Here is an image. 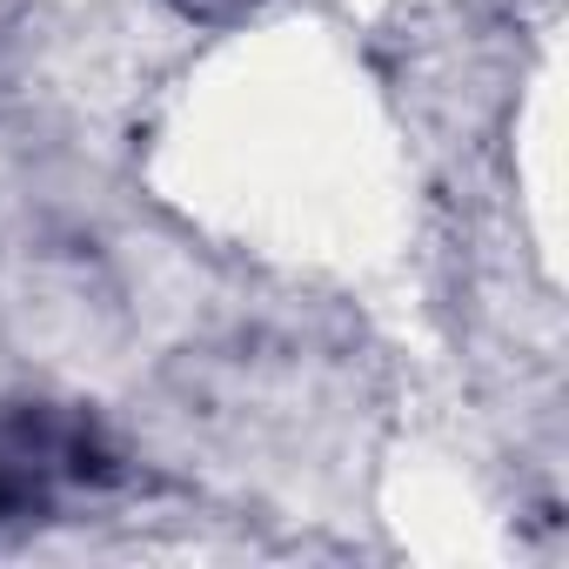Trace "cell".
I'll list each match as a JSON object with an SVG mask.
<instances>
[{
  "instance_id": "6da1fadb",
  "label": "cell",
  "mask_w": 569,
  "mask_h": 569,
  "mask_svg": "<svg viewBox=\"0 0 569 569\" xmlns=\"http://www.w3.org/2000/svg\"><path fill=\"white\" fill-rule=\"evenodd\" d=\"M168 8L188 21H234V14H248V0H168Z\"/></svg>"
}]
</instances>
